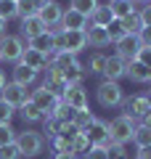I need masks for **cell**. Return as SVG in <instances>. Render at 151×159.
Returning <instances> with one entry per match:
<instances>
[{"mask_svg": "<svg viewBox=\"0 0 151 159\" xmlns=\"http://www.w3.org/2000/svg\"><path fill=\"white\" fill-rule=\"evenodd\" d=\"M19 146V151H21L24 159H32V157H40V154L45 151V138L40 130H21L16 133V141H13Z\"/></svg>", "mask_w": 151, "mask_h": 159, "instance_id": "obj_1", "label": "cell"}, {"mask_svg": "<svg viewBox=\"0 0 151 159\" xmlns=\"http://www.w3.org/2000/svg\"><path fill=\"white\" fill-rule=\"evenodd\" d=\"M95 101L103 109H117L125 101V90L119 82H109V80H101L98 88H95Z\"/></svg>", "mask_w": 151, "mask_h": 159, "instance_id": "obj_2", "label": "cell"}, {"mask_svg": "<svg viewBox=\"0 0 151 159\" xmlns=\"http://www.w3.org/2000/svg\"><path fill=\"white\" fill-rule=\"evenodd\" d=\"M24 48H27V40H24L21 34H6V37H0V61L16 66V64L21 61Z\"/></svg>", "mask_w": 151, "mask_h": 159, "instance_id": "obj_3", "label": "cell"}, {"mask_svg": "<svg viewBox=\"0 0 151 159\" xmlns=\"http://www.w3.org/2000/svg\"><path fill=\"white\" fill-rule=\"evenodd\" d=\"M135 119L125 117V114H119V117H114L112 122H109V141L112 143H125L127 146L130 141H133V133H135Z\"/></svg>", "mask_w": 151, "mask_h": 159, "instance_id": "obj_4", "label": "cell"}, {"mask_svg": "<svg viewBox=\"0 0 151 159\" xmlns=\"http://www.w3.org/2000/svg\"><path fill=\"white\" fill-rule=\"evenodd\" d=\"M43 74H45L43 88H45V90H50L56 98H61V96H64V90H66V80H64V72H61V69H58L53 61H50L48 66H45V72H43Z\"/></svg>", "mask_w": 151, "mask_h": 159, "instance_id": "obj_5", "label": "cell"}, {"mask_svg": "<svg viewBox=\"0 0 151 159\" xmlns=\"http://www.w3.org/2000/svg\"><path fill=\"white\" fill-rule=\"evenodd\" d=\"M29 101H32L34 106H37L40 111L45 114V117H48V114H53V109L61 103V98H56L50 90H45L43 85H37L34 90H29Z\"/></svg>", "mask_w": 151, "mask_h": 159, "instance_id": "obj_6", "label": "cell"}, {"mask_svg": "<svg viewBox=\"0 0 151 159\" xmlns=\"http://www.w3.org/2000/svg\"><path fill=\"white\" fill-rule=\"evenodd\" d=\"M0 98H3L8 106L21 109L24 103L29 101V88H21V85H16V82H8V85L0 90Z\"/></svg>", "mask_w": 151, "mask_h": 159, "instance_id": "obj_7", "label": "cell"}, {"mask_svg": "<svg viewBox=\"0 0 151 159\" xmlns=\"http://www.w3.org/2000/svg\"><path fill=\"white\" fill-rule=\"evenodd\" d=\"M61 13H64V6H61V3H56V0H45L43 8H40V13H37V19H40L48 29H56L58 24H61Z\"/></svg>", "mask_w": 151, "mask_h": 159, "instance_id": "obj_8", "label": "cell"}, {"mask_svg": "<svg viewBox=\"0 0 151 159\" xmlns=\"http://www.w3.org/2000/svg\"><path fill=\"white\" fill-rule=\"evenodd\" d=\"M61 101L66 103V106H72L74 111L90 109V106H88V90H85V85H66V90H64Z\"/></svg>", "mask_w": 151, "mask_h": 159, "instance_id": "obj_9", "label": "cell"}, {"mask_svg": "<svg viewBox=\"0 0 151 159\" xmlns=\"http://www.w3.org/2000/svg\"><path fill=\"white\" fill-rule=\"evenodd\" d=\"M88 27H90L88 16L77 13L74 8H64V13H61V24H58V29H66V32H85Z\"/></svg>", "mask_w": 151, "mask_h": 159, "instance_id": "obj_10", "label": "cell"}, {"mask_svg": "<svg viewBox=\"0 0 151 159\" xmlns=\"http://www.w3.org/2000/svg\"><path fill=\"white\" fill-rule=\"evenodd\" d=\"M117 45V56L122 58L125 64H130V61H135L138 58V53H140V43H138V34H125L119 43H114Z\"/></svg>", "mask_w": 151, "mask_h": 159, "instance_id": "obj_11", "label": "cell"}, {"mask_svg": "<svg viewBox=\"0 0 151 159\" xmlns=\"http://www.w3.org/2000/svg\"><path fill=\"white\" fill-rule=\"evenodd\" d=\"M85 135H88V141L93 143V146H103V148H106L109 143H112V141H109V122H106V119H98V117H95L93 125L85 130Z\"/></svg>", "mask_w": 151, "mask_h": 159, "instance_id": "obj_12", "label": "cell"}, {"mask_svg": "<svg viewBox=\"0 0 151 159\" xmlns=\"http://www.w3.org/2000/svg\"><path fill=\"white\" fill-rule=\"evenodd\" d=\"M122 109H125V117H130V119H135V122H140L143 119V114L149 111V98H146V93L143 96H133V98H127V101H122Z\"/></svg>", "mask_w": 151, "mask_h": 159, "instance_id": "obj_13", "label": "cell"}, {"mask_svg": "<svg viewBox=\"0 0 151 159\" xmlns=\"http://www.w3.org/2000/svg\"><path fill=\"white\" fill-rule=\"evenodd\" d=\"M19 64H24V66H29L32 72H45V66L50 64V56H45V53H40V51H34V48H24V53H21V61Z\"/></svg>", "mask_w": 151, "mask_h": 159, "instance_id": "obj_14", "label": "cell"}, {"mask_svg": "<svg viewBox=\"0 0 151 159\" xmlns=\"http://www.w3.org/2000/svg\"><path fill=\"white\" fill-rule=\"evenodd\" d=\"M61 40H64V48H61V51L72 53V56H77V53H82L85 48H88L85 32H66V29H61Z\"/></svg>", "mask_w": 151, "mask_h": 159, "instance_id": "obj_15", "label": "cell"}, {"mask_svg": "<svg viewBox=\"0 0 151 159\" xmlns=\"http://www.w3.org/2000/svg\"><path fill=\"white\" fill-rule=\"evenodd\" d=\"M125 72H127V64L119 56H106V66L101 72V77L109 80V82H119V80L125 77Z\"/></svg>", "mask_w": 151, "mask_h": 159, "instance_id": "obj_16", "label": "cell"}, {"mask_svg": "<svg viewBox=\"0 0 151 159\" xmlns=\"http://www.w3.org/2000/svg\"><path fill=\"white\" fill-rule=\"evenodd\" d=\"M37 77H40V74L32 72L29 66L16 64V66H13V77H11V82H16V85H21V88H32L34 82H37Z\"/></svg>", "mask_w": 151, "mask_h": 159, "instance_id": "obj_17", "label": "cell"}, {"mask_svg": "<svg viewBox=\"0 0 151 159\" xmlns=\"http://www.w3.org/2000/svg\"><path fill=\"white\" fill-rule=\"evenodd\" d=\"M27 45L34 48V51H40V53H45V56H53V29H45L43 34L27 40Z\"/></svg>", "mask_w": 151, "mask_h": 159, "instance_id": "obj_18", "label": "cell"}, {"mask_svg": "<svg viewBox=\"0 0 151 159\" xmlns=\"http://www.w3.org/2000/svg\"><path fill=\"white\" fill-rule=\"evenodd\" d=\"M125 77L133 80V82H138V85H146V82H151V69L143 66L140 61H130V64H127V72H125Z\"/></svg>", "mask_w": 151, "mask_h": 159, "instance_id": "obj_19", "label": "cell"}, {"mask_svg": "<svg viewBox=\"0 0 151 159\" xmlns=\"http://www.w3.org/2000/svg\"><path fill=\"white\" fill-rule=\"evenodd\" d=\"M85 40H88L90 48H106V45H112V43H109V34H106V27H88V29H85Z\"/></svg>", "mask_w": 151, "mask_h": 159, "instance_id": "obj_20", "label": "cell"}, {"mask_svg": "<svg viewBox=\"0 0 151 159\" xmlns=\"http://www.w3.org/2000/svg\"><path fill=\"white\" fill-rule=\"evenodd\" d=\"M19 21H21V37L24 40H32V37H37V34H43L45 29V24L40 21L37 16H29V19H19Z\"/></svg>", "mask_w": 151, "mask_h": 159, "instance_id": "obj_21", "label": "cell"}, {"mask_svg": "<svg viewBox=\"0 0 151 159\" xmlns=\"http://www.w3.org/2000/svg\"><path fill=\"white\" fill-rule=\"evenodd\" d=\"M88 21H90V27H109V24L114 21L109 3H106V6H98V8H95V11L88 16Z\"/></svg>", "mask_w": 151, "mask_h": 159, "instance_id": "obj_22", "label": "cell"}, {"mask_svg": "<svg viewBox=\"0 0 151 159\" xmlns=\"http://www.w3.org/2000/svg\"><path fill=\"white\" fill-rule=\"evenodd\" d=\"M45 0H16V13L19 19H29V16H37L40 8H43Z\"/></svg>", "mask_w": 151, "mask_h": 159, "instance_id": "obj_23", "label": "cell"}, {"mask_svg": "<svg viewBox=\"0 0 151 159\" xmlns=\"http://www.w3.org/2000/svg\"><path fill=\"white\" fill-rule=\"evenodd\" d=\"M16 111L21 114V119H24V125H37V122H43V119H45V114L40 111V109L34 106L32 101H27V103H24L21 109H16Z\"/></svg>", "mask_w": 151, "mask_h": 159, "instance_id": "obj_24", "label": "cell"}, {"mask_svg": "<svg viewBox=\"0 0 151 159\" xmlns=\"http://www.w3.org/2000/svg\"><path fill=\"white\" fill-rule=\"evenodd\" d=\"M109 8H112L114 19H127L130 13H135V3L133 0H109Z\"/></svg>", "mask_w": 151, "mask_h": 159, "instance_id": "obj_25", "label": "cell"}, {"mask_svg": "<svg viewBox=\"0 0 151 159\" xmlns=\"http://www.w3.org/2000/svg\"><path fill=\"white\" fill-rule=\"evenodd\" d=\"M85 66H82V61H77L74 66H69V69H64V80H66V85H82L85 82Z\"/></svg>", "mask_w": 151, "mask_h": 159, "instance_id": "obj_26", "label": "cell"}, {"mask_svg": "<svg viewBox=\"0 0 151 159\" xmlns=\"http://www.w3.org/2000/svg\"><path fill=\"white\" fill-rule=\"evenodd\" d=\"M82 66H85V74H101V72H103V66H106V56H103L101 51H95Z\"/></svg>", "mask_w": 151, "mask_h": 159, "instance_id": "obj_27", "label": "cell"}, {"mask_svg": "<svg viewBox=\"0 0 151 159\" xmlns=\"http://www.w3.org/2000/svg\"><path fill=\"white\" fill-rule=\"evenodd\" d=\"M90 146H93V143L88 141V135H85V133H77V135L69 141V151H72L74 157H82V154H88Z\"/></svg>", "mask_w": 151, "mask_h": 159, "instance_id": "obj_28", "label": "cell"}, {"mask_svg": "<svg viewBox=\"0 0 151 159\" xmlns=\"http://www.w3.org/2000/svg\"><path fill=\"white\" fill-rule=\"evenodd\" d=\"M133 143L135 148H143V146H151V127L146 125H135V133H133Z\"/></svg>", "mask_w": 151, "mask_h": 159, "instance_id": "obj_29", "label": "cell"}, {"mask_svg": "<svg viewBox=\"0 0 151 159\" xmlns=\"http://www.w3.org/2000/svg\"><path fill=\"white\" fill-rule=\"evenodd\" d=\"M93 119H95V114L90 111V109H82V111H74V119H72V125L77 127L80 133H85L90 125H93Z\"/></svg>", "mask_w": 151, "mask_h": 159, "instance_id": "obj_30", "label": "cell"}, {"mask_svg": "<svg viewBox=\"0 0 151 159\" xmlns=\"http://www.w3.org/2000/svg\"><path fill=\"white\" fill-rule=\"evenodd\" d=\"M43 125H45V127H43V138H45V141H53V138L61 133V127H64L56 117H45V119H43Z\"/></svg>", "mask_w": 151, "mask_h": 159, "instance_id": "obj_31", "label": "cell"}, {"mask_svg": "<svg viewBox=\"0 0 151 159\" xmlns=\"http://www.w3.org/2000/svg\"><path fill=\"white\" fill-rule=\"evenodd\" d=\"M122 21V27H125V34H138L140 29H143V24H140V16H138V11L135 13H130L127 19H119Z\"/></svg>", "mask_w": 151, "mask_h": 159, "instance_id": "obj_32", "label": "cell"}, {"mask_svg": "<svg viewBox=\"0 0 151 159\" xmlns=\"http://www.w3.org/2000/svg\"><path fill=\"white\" fill-rule=\"evenodd\" d=\"M98 6H101L98 0H72V6H69V8H74V11L82 13V16H90Z\"/></svg>", "mask_w": 151, "mask_h": 159, "instance_id": "obj_33", "label": "cell"}, {"mask_svg": "<svg viewBox=\"0 0 151 159\" xmlns=\"http://www.w3.org/2000/svg\"><path fill=\"white\" fill-rule=\"evenodd\" d=\"M106 159H130V151L125 143H109L106 146Z\"/></svg>", "mask_w": 151, "mask_h": 159, "instance_id": "obj_34", "label": "cell"}, {"mask_svg": "<svg viewBox=\"0 0 151 159\" xmlns=\"http://www.w3.org/2000/svg\"><path fill=\"white\" fill-rule=\"evenodd\" d=\"M0 19H3V21H13V19H19L16 3H13V0H0Z\"/></svg>", "mask_w": 151, "mask_h": 159, "instance_id": "obj_35", "label": "cell"}, {"mask_svg": "<svg viewBox=\"0 0 151 159\" xmlns=\"http://www.w3.org/2000/svg\"><path fill=\"white\" fill-rule=\"evenodd\" d=\"M106 34H109V43H119V40L125 37V27H122V21H119V19H114V21L106 27Z\"/></svg>", "mask_w": 151, "mask_h": 159, "instance_id": "obj_36", "label": "cell"}, {"mask_svg": "<svg viewBox=\"0 0 151 159\" xmlns=\"http://www.w3.org/2000/svg\"><path fill=\"white\" fill-rule=\"evenodd\" d=\"M0 159H21V151L16 143H6V146H0Z\"/></svg>", "mask_w": 151, "mask_h": 159, "instance_id": "obj_37", "label": "cell"}, {"mask_svg": "<svg viewBox=\"0 0 151 159\" xmlns=\"http://www.w3.org/2000/svg\"><path fill=\"white\" fill-rule=\"evenodd\" d=\"M13 114H16V109H13V106H8V103L3 101V98H0V125H11Z\"/></svg>", "mask_w": 151, "mask_h": 159, "instance_id": "obj_38", "label": "cell"}, {"mask_svg": "<svg viewBox=\"0 0 151 159\" xmlns=\"http://www.w3.org/2000/svg\"><path fill=\"white\" fill-rule=\"evenodd\" d=\"M16 141V130L11 125H0V146H6V143H13Z\"/></svg>", "mask_w": 151, "mask_h": 159, "instance_id": "obj_39", "label": "cell"}, {"mask_svg": "<svg viewBox=\"0 0 151 159\" xmlns=\"http://www.w3.org/2000/svg\"><path fill=\"white\" fill-rule=\"evenodd\" d=\"M82 159H106V148L103 146H90V151L82 154Z\"/></svg>", "mask_w": 151, "mask_h": 159, "instance_id": "obj_40", "label": "cell"}, {"mask_svg": "<svg viewBox=\"0 0 151 159\" xmlns=\"http://www.w3.org/2000/svg\"><path fill=\"white\" fill-rule=\"evenodd\" d=\"M138 43H140V48H151V27H143L138 32Z\"/></svg>", "mask_w": 151, "mask_h": 159, "instance_id": "obj_41", "label": "cell"}, {"mask_svg": "<svg viewBox=\"0 0 151 159\" xmlns=\"http://www.w3.org/2000/svg\"><path fill=\"white\" fill-rule=\"evenodd\" d=\"M138 16H140V24H143V27H151V3L140 8V11H138Z\"/></svg>", "mask_w": 151, "mask_h": 159, "instance_id": "obj_42", "label": "cell"}, {"mask_svg": "<svg viewBox=\"0 0 151 159\" xmlns=\"http://www.w3.org/2000/svg\"><path fill=\"white\" fill-rule=\"evenodd\" d=\"M135 61H140L143 66L151 69V48H140V53H138V58H135Z\"/></svg>", "mask_w": 151, "mask_h": 159, "instance_id": "obj_43", "label": "cell"}, {"mask_svg": "<svg viewBox=\"0 0 151 159\" xmlns=\"http://www.w3.org/2000/svg\"><path fill=\"white\" fill-rule=\"evenodd\" d=\"M135 159H151V146H143V148H138Z\"/></svg>", "mask_w": 151, "mask_h": 159, "instance_id": "obj_44", "label": "cell"}, {"mask_svg": "<svg viewBox=\"0 0 151 159\" xmlns=\"http://www.w3.org/2000/svg\"><path fill=\"white\" fill-rule=\"evenodd\" d=\"M138 125H146V127H151V109H149V111L143 114V119H140Z\"/></svg>", "mask_w": 151, "mask_h": 159, "instance_id": "obj_45", "label": "cell"}, {"mask_svg": "<svg viewBox=\"0 0 151 159\" xmlns=\"http://www.w3.org/2000/svg\"><path fill=\"white\" fill-rule=\"evenodd\" d=\"M53 159H77V157H74V154H53Z\"/></svg>", "mask_w": 151, "mask_h": 159, "instance_id": "obj_46", "label": "cell"}, {"mask_svg": "<svg viewBox=\"0 0 151 159\" xmlns=\"http://www.w3.org/2000/svg\"><path fill=\"white\" fill-rule=\"evenodd\" d=\"M8 85V80H6V72H3V69H0V90H3V88Z\"/></svg>", "mask_w": 151, "mask_h": 159, "instance_id": "obj_47", "label": "cell"}, {"mask_svg": "<svg viewBox=\"0 0 151 159\" xmlns=\"http://www.w3.org/2000/svg\"><path fill=\"white\" fill-rule=\"evenodd\" d=\"M6 27H8V21H3V19H0V37H6V34H8Z\"/></svg>", "mask_w": 151, "mask_h": 159, "instance_id": "obj_48", "label": "cell"}, {"mask_svg": "<svg viewBox=\"0 0 151 159\" xmlns=\"http://www.w3.org/2000/svg\"><path fill=\"white\" fill-rule=\"evenodd\" d=\"M133 3H140V6H149L151 0H133Z\"/></svg>", "mask_w": 151, "mask_h": 159, "instance_id": "obj_49", "label": "cell"}, {"mask_svg": "<svg viewBox=\"0 0 151 159\" xmlns=\"http://www.w3.org/2000/svg\"><path fill=\"white\" fill-rule=\"evenodd\" d=\"M146 98H149V106H151V93H146Z\"/></svg>", "mask_w": 151, "mask_h": 159, "instance_id": "obj_50", "label": "cell"}, {"mask_svg": "<svg viewBox=\"0 0 151 159\" xmlns=\"http://www.w3.org/2000/svg\"><path fill=\"white\" fill-rule=\"evenodd\" d=\"M13 3H16V0H13Z\"/></svg>", "mask_w": 151, "mask_h": 159, "instance_id": "obj_51", "label": "cell"}]
</instances>
